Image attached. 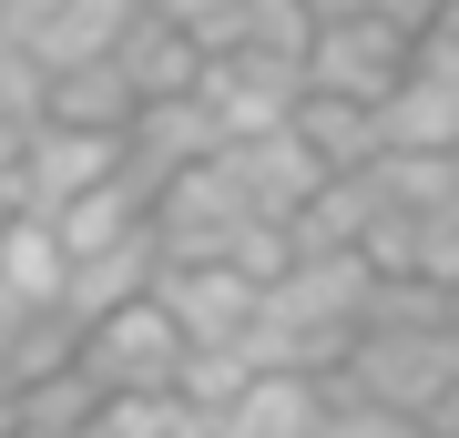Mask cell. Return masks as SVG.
<instances>
[{"label":"cell","instance_id":"cell-9","mask_svg":"<svg viewBox=\"0 0 459 438\" xmlns=\"http://www.w3.org/2000/svg\"><path fill=\"white\" fill-rule=\"evenodd\" d=\"M153 276H164V245H153V225L102 235V245H62V316L92 326V316L133 306V296H153Z\"/></svg>","mask_w":459,"mask_h":438},{"label":"cell","instance_id":"cell-10","mask_svg":"<svg viewBox=\"0 0 459 438\" xmlns=\"http://www.w3.org/2000/svg\"><path fill=\"white\" fill-rule=\"evenodd\" d=\"M204 153H225V123L195 102V82H184V92H164V102H143V113H133V133H123V174L143 184V194H164V184L195 174Z\"/></svg>","mask_w":459,"mask_h":438},{"label":"cell","instance_id":"cell-13","mask_svg":"<svg viewBox=\"0 0 459 438\" xmlns=\"http://www.w3.org/2000/svg\"><path fill=\"white\" fill-rule=\"evenodd\" d=\"M286 133L316 153V174H358V163H377V113L368 102H337V92H296V113H286Z\"/></svg>","mask_w":459,"mask_h":438},{"label":"cell","instance_id":"cell-1","mask_svg":"<svg viewBox=\"0 0 459 438\" xmlns=\"http://www.w3.org/2000/svg\"><path fill=\"white\" fill-rule=\"evenodd\" d=\"M327 388L358 398V408H388V418H429V408L459 388V316H449V296L419 286V276H377V306H368L358 347L337 357Z\"/></svg>","mask_w":459,"mask_h":438},{"label":"cell","instance_id":"cell-11","mask_svg":"<svg viewBox=\"0 0 459 438\" xmlns=\"http://www.w3.org/2000/svg\"><path fill=\"white\" fill-rule=\"evenodd\" d=\"M296 92H307V72L255 62V51H204V72H195V102L225 123V143H246V133H276V123L296 113Z\"/></svg>","mask_w":459,"mask_h":438},{"label":"cell","instance_id":"cell-23","mask_svg":"<svg viewBox=\"0 0 459 438\" xmlns=\"http://www.w3.org/2000/svg\"><path fill=\"white\" fill-rule=\"evenodd\" d=\"M449 316H459V296H449Z\"/></svg>","mask_w":459,"mask_h":438},{"label":"cell","instance_id":"cell-16","mask_svg":"<svg viewBox=\"0 0 459 438\" xmlns=\"http://www.w3.org/2000/svg\"><path fill=\"white\" fill-rule=\"evenodd\" d=\"M0 296L62 316V235H51L41 214H0Z\"/></svg>","mask_w":459,"mask_h":438},{"label":"cell","instance_id":"cell-14","mask_svg":"<svg viewBox=\"0 0 459 438\" xmlns=\"http://www.w3.org/2000/svg\"><path fill=\"white\" fill-rule=\"evenodd\" d=\"M133 82L113 72V62H72V72H51V92H41V123H72V133H133Z\"/></svg>","mask_w":459,"mask_h":438},{"label":"cell","instance_id":"cell-17","mask_svg":"<svg viewBox=\"0 0 459 438\" xmlns=\"http://www.w3.org/2000/svg\"><path fill=\"white\" fill-rule=\"evenodd\" d=\"M214 51H255V62L307 72V51H316V11H307V0H235V21H225V41H214Z\"/></svg>","mask_w":459,"mask_h":438},{"label":"cell","instance_id":"cell-3","mask_svg":"<svg viewBox=\"0 0 459 438\" xmlns=\"http://www.w3.org/2000/svg\"><path fill=\"white\" fill-rule=\"evenodd\" d=\"M184 367H195V347H184V326L164 316V296H133V306L72 326V377L113 408V398H184Z\"/></svg>","mask_w":459,"mask_h":438},{"label":"cell","instance_id":"cell-15","mask_svg":"<svg viewBox=\"0 0 459 438\" xmlns=\"http://www.w3.org/2000/svg\"><path fill=\"white\" fill-rule=\"evenodd\" d=\"M113 72L133 82V102H164V92H184V82L204 72V51L184 41V31H174L164 11H143V21H133V31L113 41Z\"/></svg>","mask_w":459,"mask_h":438},{"label":"cell","instance_id":"cell-2","mask_svg":"<svg viewBox=\"0 0 459 438\" xmlns=\"http://www.w3.org/2000/svg\"><path fill=\"white\" fill-rule=\"evenodd\" d=\"M368 306H377V265H368V255H296L286 276H265V286H255L246 367H286V377H337V357L358 347Z\"/></svg>","mask_w":459,"mask_h":438},{"label":"cell","instance_id":"cell-4","mask_svg":"<svg viewBox=\"0 0 459 438\" xmlns=\"http://www.w3.org/2000/svg\"><path fill=\"white\" fill-rule=\"evenodd\" d=\"M419 62V31L388 11H347V21H316V51H307V92H337V102H388Z\"/></svg>","mask_w":459,"mask_h":438},{"label":"cell","instance_id":"cell-22","mask_svg":"<svg viewBox=\"0 0 459 438\" xmlns=\"http://www.w3.org/2000/svg\"><path fill=\"white\" fill-rule=\"evenodd\" d=\"M316 21H347V11H377V0H307Z\"/></svg>","mask_w":459,"mask_h":438},{"label":"cell","instance_id":"cell-21","mask_svg":"<svg viewBox=\"0 0 459 438\" xmlns=\"http://www.w3.org/2000/svg\"><path fill=\"white\" fill-rule=\"evenodd\" d=\"M419 428H429V438H459V388H449L439 408H429V418H419Z\"/></svg>","mask_w":459,"mask_h":438},{"label":"cell","instance_id":"cell-5","mask_svg":"<svg viewBox=\"0 0 459 438\" xmlns=\"http://www.w3.org/2000/svg\"><path fill=\"white\" fill-rule=\"evenodd\" d=\"M123 174V143L113 133H72V123H31V143H21V174H11V214H41V225H62L72 204L92 194V184Z\"/></svg>","mask_w":459,"mask_h":438},{"label":"cell","instance_id":"cell-20","mask_svg":"<svg viewBox=\"0 0 459 438\" xmlns=\"http://www.w3.org/2000/svg\"><path fill=\"white\" fill-rule=\"evenodd\" d=\"M41 92H51V72L0 41V123H41Z\"/></svg>","mask_w":459,"mask_h":438},{"label":"cell","instance_id":"cell-12","mask_svg":"<svg viewBox=\"0 0 459 438\" xmlns=\"http://www.w3.org/2000/svg\"><path fill=\"white\" fill-rule=\"evenodd\" d=\"M327 418V377H286V367H246L235 398L204 408V438H316Z\"/></svg>","mask_w":459,"mask_h":438},{"label":"cell","instance_id":"cell-24","mask_svg":"<svg viewBox=\"0 0 459 438\" xmlns=\"http://www.w3.org/2000/svg\"><path fill=\"white\" fill-rule=\"evenodd\" d=\"M0 11H11V0H0Z\"/></svg>","mask_w":459,"mask_h":438},{"label":"cell","instance_id":"cell-6","mask_svg":"<svg viewBox=\"0 0 459 438\" xmlns=\"http://www.w3.org/2000/svg\"><path fill=\"white\" fill-rule=\"evenodd\" d=\"M133 21H143V0H11L0 41L31 51L41 72H72V62H113V41Z\"/></svg>","mask_w":459,"mask_h":438},{"label":"cell","instance_id":"cell-18","mask_svg":"<svg viewBox=\"0 0 459 438\" xmlns=\"http://www.w3.org/2000/svg\"><path fill=\"white\" fill-rule=\"evenodd\" d=\"M409 276H419V286H439V296H459V184L409 225Z\"/></svg>","mask_w":459,"mask_h":438},{"label":"cell","instance_id":"cell-8","mask_svg":"<svg viewBox=\"0 0 459 438\" xmlns=\"http://www.w3.org/2000/svg\"><path fill=\"white\" fill-rule=\"evenodd\" d=\"M153 296H164V316L184 326V347H195V357H246L255 276H235V265H164Z\"/></svg>","mask_w":459,"mask_h":438},{"label":"cell","instance_id":"cell-19","mask_svg":"<svg viewBox=\"0 0 459 438\" xmlns=\"http://www.w3.org/2000/svg\"><path fill=\"white\" fill-rule=\"evenodd\" d=\"M316 438H429L419 418H388V408H358V398H337L327 388V418H316Z\"/></svg>","mask_w":459,"mask_h":438},{"label":"cell","instance_id":"cell-7","mask_svg":"<svg viewBox=\"0 0 459 438\" xmlns=\"http://www.w3.org/2000/svg\"><path fill=\"white\" fill-rule=\"evenodd\" d=\"M377 153H459V41H419L409 82L377 102Z\"/></svg>","mask_w":459,"mask_h":438}]
</instances>
